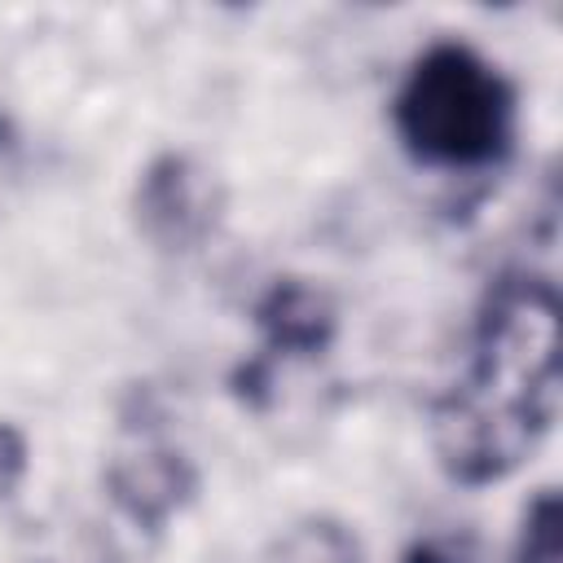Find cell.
Masks as SVG:
<instances>
[{"label":"cell","instance_id":"cell-8","mask_svg":"<svg viewBox=\"0 0 563 563\" xmlns=\"http://www.w3.org/2000/svg\"><path fill=\"white\" fill-rule=\"evenodd\" d=\"M26 475V440L13 422H0V497H9Z\"/></svg>","mask_w":563,"mask_h":563},{"label":"cell","instance_id":"cell-9","mask_svg":"<svg viewBox=\"0 0 563 563\" xmlns=\"http://www.w3.org/2000/svg\"><path fill=\"white\" fill-rule=\"evenodd\" d=\"M400 563H475L462 541H418L405 550Z\"/></svg>","mask_w":563,"mask_h":563},{"label":"cell","instance_id":"cell-6","mask_svg":"<svg viewBox=\"0 0 563 563\" xmlns=\"http://www.w3.org/2000/svg\"><path fill=\"white\" fill-rule=\"evenodd\" d=\"M273 563H361V545L343 523L308 519L277 541Z\"/></svg>","mask_w":563,"mask_h":563},{"label":"cell","instance_id":"cell-2","mask_svg":"<svg viewBox=\"0 0 563 563\" xmlns=\"http://www.w3.org/2000/svg\"><path fill=\"white\" fill-rule=\"evenodd\" d=\"M405 150L431 167H488L515 136V88L457 40L431 44L405 75L396 106Z\"/></svg>","mask_w":563,"mask_h":563},{"label":"cell","instance_id":"cell-5","mask_svg":"<svg viewBox=\"0 0 563 563\" xmlns=\"http://www.w3.org/2000/svg\"><path fill=\"white\" fill-rule=\"evenodd\" d=\"M255 325L264 334V361L268 356H321L334 343V303L308 286L303 277H277L255 299Z\"/></svg>","mask_w":563,"mask_h":563},{"label":"cell","instance_id":"cell-1","mask_svg":"<svg viewBox=\"0 0 563 563\" xmlns=\"http://www.w3.org/2000/svg\"><path fill=\"white\" fill-rule=\"evenodd\" d=\"M559 295L537 273H501L475 317V365L435 400L431 444L457 484L506 479L550 431L559 405Z\"/></svg>","mask_w":563,"mask_h":563},{"label":"cell","instance_id":"cell-3","mask_svg":"<svg viewBox=\"0 0 563 563\" xmlns=\"http://www.w3.org/2000/svg\"><path fill=\"white\" fill-rule=\"evenodd\" d=\"M132 211L158 251H194L220 224L224 194L189 154H158L136 180Z\"/></svg>","mask_w":563,"mask_h":563},{"label":"cell","instance_id":"cell-7","mask_svg":"<svg viewBox=\"0 0 563 563\" xmlns=\"http://www.w3.org/2000/svg\"><path fill=\"white\" fill-rule=\"evenodd\" d=\"M559 541H563V510H559V493L541 488L515 532V563H559Z\"/></svg>","mask_w":563,"mask_h":563},{"label":"cell","instance_id":"cell-4","mask_svg":"<svg viewBox=\"0 0 563 563\" xmlns=\"http://www.w3.org/2000/svg\"><path fill=\"white\" fill-rule=\"evenodd\" d=\"M106 488L132 523H141L145 532H158L194 497L198 475H194V466L180 449L154 444V449H141V453L114 457L106 466Z\"/></svg>","mask_w":563,"mask_h":563}]
</instances>
